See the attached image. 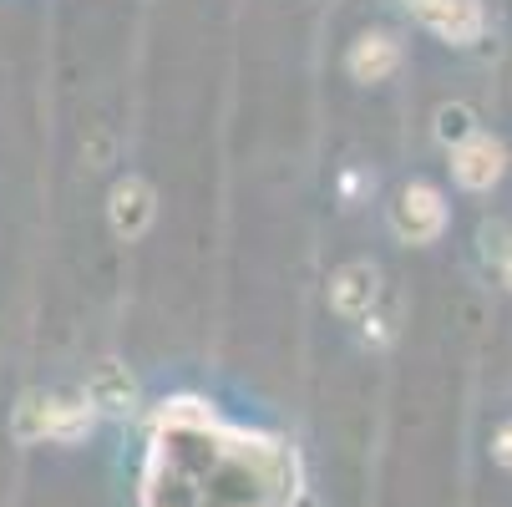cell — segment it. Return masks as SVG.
<instances>
[{
	"label": "cell",
	"instance_id": "4fadbf2b",
	"mask_svg": "<svg viewBox=\"0 0 512 507\" xmlns=\"http://www.w3.org/2000/svg\"><path fill=\"white\" fill-rule=\"evenodd\" d=\"M300 507H315V502H300Z\"/></svg>",
	"mask_w": 512,
	"mask_h": 507
},
{
	"label": "cell",
	"instance_id": "7c38bea8",
	"mask_svg": "<svg viewBox=\"0 0 512 507\" xmlns=\"http://www.w3.org/2000/svg\"><path fill=\"white\" fill-rule=\"evenodd\" d=\"M502 284L512 289V249H502Z\"/></svg>",
	"mask_w": 512,
	"mask_h": 507
},
{
	"label": "cell",
	"instance_id": "5b68a950",
	"mask_svg": "<svg viewBox=\"0 0 512 507\" xmlns=\"http://www.w3.org/2000/svg\"><path fill=\"white\" fill-rule=\"evenodd\" d=\"M502 168H507V148H502L497 137H487V132H477L472 142H462V148L452 153V173L472 193H487L502 178Z\"/></svg>",
	"mask_w": 512,
	"mask_h": 507
},
{
	"label": "cell",
	"instance_id": "277c9868",
	"mask_svg": "<svg viewBox=\"0 0 512 507\" xmlns=\"http://www.w3.org/2000/svg\"><path fill=\"white\" fill-rule=\"evenodd\" d=\"M376 295H381V269L365 264V259L335 269V279H330V305L345 320H365V315H371V305H376Z\"/></svg>",
	"mask_w": 512,
	"mask_h": 507
},
{
	"label": "cell",
	"instance_id": "52a82bcc",
	"mask_svg": "<svg viewBox=\"0 0 512 507\" xmlns=\"http://www.w3.org/2000/svg\"><path fill=\"white\" fill-rule=\"evenodd\" d=\"M396 66H401V46L391 31H365L350 46V77L355 82H386Z\"/></svg>",
	"mask_w": 512,
	"mask_h": 507
},
{
	"label": "cell",
	"instance_id": "5bb4252c",
	"mask_svg": "<svg viewBox=\"0 0 512 507\" xmlns=\"http://www.w3.org/2000/svg\"><path fill=\"white\" fill-rule=\"evenodd\" d=\"M406 6H416V0H406Z\"/></svg>",
	"mask_w": 512,
	"mask_h": 507
},
{
	"label": "cell",
	"instance_id": "6da1fadb",
	"mask_svg": "<svg viewBox=\"0 0 512 507\" xmlns=\"http://www.w3.org/2000/svg\"><path fill=\"white\" fill-rule=\"evenodd\" d=\"M391 229L406 239V244H431L436 234L447 229V203L431 183H411L401 188L396 208H391Z\"/></svg>",
	"mask_w": 512,
	"mask_h": 507
},
{
	"label": "cell",
	"instance_id": "ba28073f",
	"mask_svg": "<svg viewBox=\"0 0 512 507\" xmlns=\"http://www.w3.org/2000/svg\"><path fill=\"white\" fill-rule=\"evenodd\" d=\"M87 401L97 406V416H127L137 406V381L127 376V366L117 360H102L87 381Z\"/></svg>",
	"mask_w": 512,
	"mask_h": 507
},
{
	"label": "cell",
	"instance_id": "8fae6325",
	"mask_svg": "<svg viewBox=\"0 0 512 507\" xmlns=\"http://www.w3.org/2000/svg\"><path fill=\"white\" fill-rule=\"evenodd\" d=\"M492 452H497V462H502V467H512V421H507V426L497 431V442H492Z\"/></svg>",
	"mask_w": 512,
	"mask_h": 507
},
{
	"label": "cell",
	"instance_id": "7a4b0ae2",
	"mask_svg": "<svg viewBox=\"0 0 512 507\" xmlns=\"http://www.w3.org/2000/svg\"><path fill=\"white\" fill-rule=\"evenodd\" d=\"M158 219V193L142 183V178H122L107 198V224L117 239H142Z\"/></svg>",
	"mask_w": 512,
	"mask_h": 507
},
{
	"label": "cell",
	"instance_id": "30bf717a",
	"mask_svg": "<svg viewBox=\"0 0 512 507\" xmlns=\"http://www.w3.org/2000/svg\"><path fill=\"white\" fill-rule=\"evenodd\" d=\"M16 442H46V411H41V396H21L16 406Z\"/></svg>",
	"mask_w": 512,
	"mask_h": 507
},
{
	"label": "cell",
	"instance_id": "8992f818",
	"mask_svg": "<svg viewBox=\"0 0 512 507\" xmlns=\"http://www.w3.org/2000/svg\"><path fill=\"white\" fill-rule=\"evenodd\" d=\"M41 411H46V442H82L92 421H97V406L82 396H41Z\"/></svg>",
	"mask_w": 512,
	"mask_h": 507
},
{
	"label": "cell",
	"instance_id": "3957f363",
	"mask_svg": "<svg viewBox=\"0 0 512 507\" xmlns=\"http://www.w3.org/2000/svg\"><path fill=\"white\" fill-rule=\"evenodd\" d=\"M416 21L426 31H436L442 41H457V46H472L482 36V6L477 0H416Z\"/></svg>",
	"mask_w": 512,
	"mask_h": 507
},
{
	"label": "cell",
	"instance_id": "9c48e42d",
	"mask_svg": "<svg viewBox=\"0 0 512 507\" xmlns=\"http://www.w3.org/2000/svg\"><path fill=\"white\" fill-rule=\"evenodd\" d=\"M477 137V117H472V107L467 102H442L436 107V142L442 148H462V142H472Z\"/></svg>",
	"mask_w": 512,
	"mask_h": 507
}]
</instances>
